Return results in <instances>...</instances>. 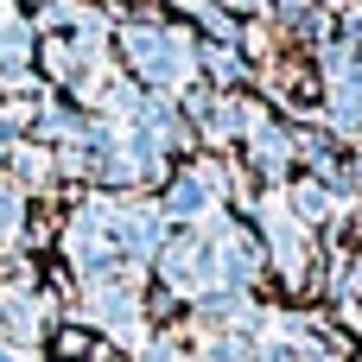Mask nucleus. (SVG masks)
Segmentation results:
<instances>
[{
	"label": "nucleus",
	"instance_id": "nucleus-1",
	"mask_svg": "<svg viewBox=\"0 0 362 362\" xmlns=\"http://www.w3.org/2000/svg\"><path fill=\"white\" fill-rule=\"evenodd\" d=\"M242 153H248V178H286L293 172V127L280 115H261L242 134Z\"/></svg>",
	"mask_w": 362,
	"mask_h": 362
},
{
	"label": "nucleus",
	"instance_id": "nucleus-5",
	"mask_svg": "<svg viewBox=\"0 0 362 362\" xmlns=\"http://www.w3.org/2000/svg\"><path fill=\"white\" fill-rule=\"evenodd\" d=\"M6 6H13V0H6Z\"/></svg>",
	"mask_w": 362,
	"mask_h": 362
},
{
	"label": "nucleus",
	"instance_id": "nucleus-3",
	"mask_svg": "<svg viewBox=\"0 0 362 362\" xmlns=\"http://www.w3.org/2000/svg\"><path fill=\"white\" fill-rule=\"evenodd\" d=\"M32 64L45 70V76H38L45 89H70V83H76V70H83V64H76V51H70V38H38Z\"/></svg>",
	"mask_w": 362,
	"mask_h": 362
},
{
	"label": "nucleus",
	"instance_id": "nucleus-2",
	"mask_svg": "<svg viewBox=\"0 0 362 362\" xmlns=\"http://www.w3.org/2000/svg\"><path fill=\"white\" fill-rule=\"evenodd\" d=\"M6 178L32 197V191H45L51 178H57V159H51V146H38V140H19L13 153H6Z\"/></svg>",
	"mask_w": 362,
	"mask_h": 362
},
{
	"label": "nucleus",
	"instance_id": "nucleus-4",
	"mask_svg": "<svg viewBox=\"0 0 362 362\" xmlns=\"http://www.w3.org/2000/svg\"><path fill=\"white\" fill-rule=\"evenodd\" d=\"M248 362H299V356L280 350V344H255V356H248Z\"/></svg>",
	"mask_w": 362,
	"mask_h": 362
}]
</instances>
